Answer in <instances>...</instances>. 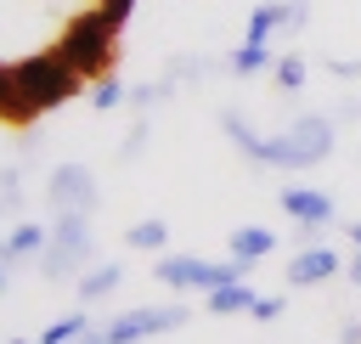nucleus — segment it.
Segmentation results:
<instances>
[{
  "mask_svg": "<svg viewBox=\"0 0 361 344\" xmlns=\"http://www.w3.org/2000/svg\"><path fill=\"white\" fill-rule=\"evenodd\" d=\"M344 271V259L333 254V248H322V242H310V248H299L293 259H288V288H316V282H333Z\"/></svg>",
  "mask_w": 361,
  "mask_h": 344,
  "instance_id": "obj_10",
  "label": "nucleus"
},
{
  "mask_svg": "<svg viewBox=\"0 0 361 344\" xmlns=\"http://www.w3.org/2000/svg\"><path fill=\"white\" fill-rule=\"evenodd\" d=\"M79 333H90V321H85V310H68V316H56L39 338H45V344H73Z\"/></svg>",
  "mask_w": 361,
  "mask_h": 344,
  "instance_id": "obj_17",
  "label": "nucleus"
},
{
  "mask_svg": "<svg viewBox=\"0 0 361 344\" xmlns=\"http://www.w3.org/2000/svg\"><path fill=\"white\" fill-rule=\"evenodd\" d=\"M62 56L96 85V79H107V73H118V28L102 17V6H90V11H73L68 23H62Z\"/></svg>",
  "mask_w": 361,
  "mask_h": 344,
  "instance_id": "obj_2",
  "label": "nucleus"
},
{
  "mask_svg": "<svg viewBox=\"0 0 361 344\" xmlns=\"http://www.w3.org/2000/svg\"><path fill=\"white\" fill-rule=\"evenodd\" d=\"M299 23H305L299 0H293V6H282V0H265V6H254V11H248V28H243V39H271V34H293Z\"/></svg>",
  "mask_w": 361,
  "mask_h": 344,
  "instance_id": "obj_11",
  "label": "nucleus"
},
{
  "mask_svg": "<svg viewBox=\"0 0 361 344\" xmlns=\"http://www.w3.org/2000/svg\"><path fill=\"white\" fill-rule=\"evenodd\" d=\"M45 237H51V231H39V226L17 220V226L6 231V242H0V259H34V254L45 248Z\"/></svg>",
  "mask_w": 361,
  "mask_h": 344,
  "instance_id": "obj_14",
  "label": "nucleus"
},
{
  "mask_svg": "<svg viewBox=\"0 0 361 344\" xmlns=\"http://www.w3.org/2000/svg\"><path fill=\"white\" fill-rule=\"evenodd\" d=\"M271 79H276L282 90H299V85H305V56H293V51L276 56V62H271Z\"/></svg>",
  "mask_w": 361,
  "mask_h": 344,
  "instance_id": "obj_19",
  "label": "nucleus"
},
{
  "mask_svg": "<svg viewBox=\"0 0 361 344\" xmlns=\"http://www.w3.org/2000/svg\"><path fill=\"white\" fill-rule=\"evenodd\" d=\"M90 248H96V237H90V214L62 209L56 226H51V237H45V248H39V271H45V276H73V271L90 259Z\"/></svg>",
  "mask_w": 361,
  "mask_h": 344,
  "instance_id": "obj_4",
  "label": "nucleus"
},
{
  "mask_svg": "<svg viewBox=\"0 0 361 344\" xmlns=\"http://www.w3.org/2000/svg\"><path fill=\"white\" fill-rule=\"evenodd\" d=\"M11 344H45V338H11Z\"/></svg>",
  "mask_w": 361,
  "mask_h": 344,
  "instance_id": "obj_28",
  "label": "nucleus"
},
{
  "mask_svg": "<svg viewBox=\"0 0 361 344\" xmlns=\"http://www.w3.org/2000/svg\"><path fill=\"white\" fill-rule=\"evenodd\" d=\"M180 321H186V305H141V310H124V316L107 321V327L79 333L73 344H141V338L169 333V327H180Z\"/></svg>",
  "mask_w": 361,
  "mask_h": 344,
  "instance_id": "obj_5",
  "label": "nucleus"
},
{
  "mask_svg": "<svg viewBox=\"0 0 361 344\" xmlns=\"http://www.w3.org/2000/svg\"><path fill=\"white\" fill-rule=\"evenodd\" d=\"M276 203H282L288 220H299L305 237H316V231L338 214V209H333V192H316V186H288V192H276Z\"/></svg>",
  "mask_w": 361,
  "mask_h": 344,
  "instance_id": "obj_7",
  "label": "nucleus"
},
{
  "mask_svg": "<svg viewBox=\"0 0 361 344\" xmlns=\"http://www.w3.org/2000/svg\"><path fill=\"white\" fill-rule=\"evenodd\" d=\"M254 288H248V276H237V282H220L214 293H203V305H209V316H243V310H254Z\"/></svg>",
  "mask_w": 361,
  "mask_h": 344,
  "instance_id": "obj_12",
  "label": "nucleus"
},
{
  "mask_svg": "<svg viewBox=\"0 0 361 344\" xmlns=\"http://www.w3.org/2000/svg\"><path fill=\"white\" fill-rule=\"evenodd\" d=\"M51 209H56V214H62V209L90 214V209H96V175H90L85 164H62V169L51 175Z\"/></svg>",
  "mask_w": 361,
  "mask_h": 344,
  "instance_id": "obj_8",
  "label": "nucleus"
},
{
  "mask_svg": "<svg viewBox=\"0 0 361 344\" xmlns=\"http://www.w3.org/2000/svg\"><path fill=\"white\" fill-rule=\"evenodd\" d=\"M237 276H248V265H237V259H197V254H169V259H158V282H169V288L214 293L220 282H237Z\"/></svg>",
  "mask_w": 361,
  "mask_h": 344,
  "instance_id": "obj_6",
  "label": "nucleus"
},
{
  "mask_svg": "<svg viewBox=\"0 0 361 344\" xmlns=\"http://www.w3.org/2000/svg\"><path fill=\"white\" fill-rule=\"evenodd\" d=\"M164 237H169V226H164V220H135V226L124 231V242H130V248H141V254H147V248H164Z\"/></svg>",
  "mask_w": 361,
  "mask_h": 344,
  "instance_id": "obj_18",
  "label": "nucleus"
},
{
  "mask_svg": "<svg viewBox=\"0 0 361 344\" xmlns=\"http://www.w3.org/2000/svg\"><path fill=\"white\" fill-rule=\"evenodd\" d=\"M271 62H276V56H271V45H265V39H243V45H237V56H231V73H243V79H248V73H259V68H271Z\"/></svg>",
  "mask_w": 361,
  "mask_h": 344,
  "instance_id": "obj_16",
  "label": "nucleus"
},
{
  "mask_svg": "<svg viewBox=\"0 0 361 344\" xmlns=\"http://www.w3.org/2000/svg\"><path fill=\"white\" fill-rule=\"evenodd\" d=\"M96 6H102V17H107L113 28H124V23H130V11H135V0H96Z\"/></svg>",
  "mask_w": 361,
  "mask_h": 344,
  "instance_id": "obj_22",
  "label": "nucleus"
},
{
  "mask_svg": "<svg viewBox=\"0 0 361 344\" xmlns=\"http://www.w3.org/2000/svg\"><path fill=\"white\" fill-rule=\"evenodd\" d=\"M17 73H23L28 96H34L45 113H51V107H62V102H73V96L85 90V73L62 56V45H45V51L23 56V62H17Z\"/></svg>",
  "mask_w": 361,
  "mask_h": 344,
  "instance_id": "obj_3",
  "label": "nucleus"
},
{
  "mask_svg": "<svg viewBox=\"0 0 361 344\" xmlns=\"http://www.w3.org/2000/svg\"><path fill=\"white\" fill-rule=\"evenodd\" d=\"M118 276H124V271H118L113 259H107V265H90V271L79 276V299H85V305H90V299H107V293L118 288Z\"/></svg>",
  "mask_w": 361,
  "mask_h": 344,
  "instance_id": "obj_15",
  "label": "nucleus"
},
{
  "mask_svg": "<svg viewBox=\"0 0 361 344\" xmlns=\"http://www.w3.org/2000/svg\"><path fill=\"white\" fill-rule=\"evenodd\" d=\"M350 282L361 288V242H355V254H350Z\"/></svg>",
  "mask_w": 361,
  "mask_h": 344,
  "instance_id": "obj_25",
  "label": "nucleus"
},
{
  "mask_svg": "<svg viewBox=\"0 0 361 344\" xmlns=\"http://www.w3.org/2000/svg\"><path fill=\"white\" fill-rule=\"evenodd\" d=\"M248 316H254V321H276V316H282V293H259Z\"/></svg>",
  "mask_w": 361,
  "mask_h": 344,
  "instance_id": "obj_21",
  "label": "nucleus"
},
{
  "mask_svg": "<svg viewBox=\"0 0 361 344\" xmlns=\"http://www.w3.org/2000/svg\"><path fill=\"white\" fill-rule=\"evenodd\" d=\"M327 68H333L338 79H361V56H355V62H333V56H327Z\"/></svg>",
  "mask_w": 361,
  "mask_h": 344,
  "instance_id": "obj_23",
  "label": "nucleus"
},
{
  "mask_svg": "<svg viewBox=\"0 0 361 344\" xmlns=\"http://www.w3.org/2000/svg\"><path fill=\"white\" fill-rule=\"evenodd\" d=\"M220 130L231 135V147L248 158V164H265V169H310V164H322L327 152H333V118H322V113H305V118H293L288 124V135H276V141H259L248 124H243V113H220Z\"/></svg>",
  "mask_w": 361,
  "mask_h": 344,
  "instance_id": "obj_1",
  "label": "nucleus"
},
{
  "mask_svg": "<svg viewBox=\"0 0 361 344\" xmlns=\"http://www.w3.org/2000/svg\"><path fill=\"white\" fill-rule=\"evenodd\" d=\"M118 102H124V79H118V73L96 79V90H90V107H96V113H107V107H118Z\"/></svg>",
  "mask_w": 361,
  "mask_h": 344,
  "instance_id": "obj_20",
  "label": "nucleus"
},
{
  "mask_svg": "<svg viewBox=\"0 0 361 344\" xmlns=\"http://www.w3.org/2000/svg\"><path fill=\"white\" fill-rule=\"evenodd\" d=\"M271 248H276V237H271L265 226H237V231H231V259H237V265H254V259H265Z\"/></svg>",
  "mask_w": 361,
  "mask_h": 344,
  "instance_id": "obj_13",
  "label": "nucleus"
},
{
  "mask_svg": "<svg viewBox=\"0 0 361 344\" xmlns=\"http://www.w3.org/2000/svg\"><path fill=\"white\" fill-rule=\"evenodd\" d=\"M39 113H45V107L28 96V85H23V73H17V62H0V124H6V130H28Z\"/></svg>",
  "mask_w": 361,
  "mask_h": 344,
  "instance_id": "obj_9",
  "label": "nucleus"
},
{
  "mask_svg": "<svg viewBox=\"0 0 361 344\" xmlns=\"http://www.w3.org/2000/svg\"><path fill=\"white\" fill-rule=\"evenodd\" d=\"M338 344H361V327H355V321H344V327H338Z\"/></svg>",
  "mask_w": 361,
  "mask_h": 344,
  "instance_id": "obj_24",
  "label": "nucleus"
},
{
  "mask_svg": "<svg viewBox=\"0 0 361 344\" xmlns=\"http://www.w3.org/2000/svg\"><path fill=\"white\" fill-rule=\"evenodd\" d=\"M6 265H11V259H0V293H6Z\"/></svg>",
  "mask_w": 361,
  "mask_h": 344,
  "instance_id": "obj_27",
  "label": "nucleus"
},
{
  "mask_svg": "<svg viewBox=\"0 0 361 344\" xmlns=\"http://www.w3.org/2000/svg\"><path fill=\"white\" fill-rule=\"evenodd\" d=\"M350 242H361V220H355V226H350Z\"/></svg>",
  "mask_w": 361,
  "mask_h": 344,
  "instance_id": "obj_26",
  "label": "nucleus"
}]
</instances>
